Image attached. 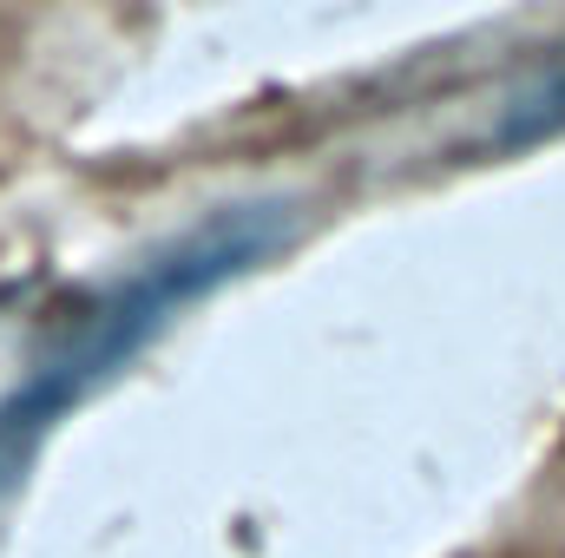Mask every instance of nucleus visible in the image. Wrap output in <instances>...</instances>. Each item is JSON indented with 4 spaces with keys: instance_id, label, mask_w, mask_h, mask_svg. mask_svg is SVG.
Wrapping results in <instances>:
<instances>
[{
    "instance_id": "1",
    "label": "nucleus",
    "mask_w": 565,
    "mask_h": 558,
    "mask_svg": "<svg viewBox=\"0 0 565 558\" xmlns=\"http://www.w3.org/2000/svg\"><path fill=\"white\" fill-rule=\"evenodd\" d=\"M289 237L282 204H231L211 224L158 244L145 264L119 270L86 309H73L53 342L26 362V375L0 395V493L33 466V453L66 427L73 408H86L113 375H126L184 309L237 282L250 264H264Z\"/></svg>"
}]
</instances>
